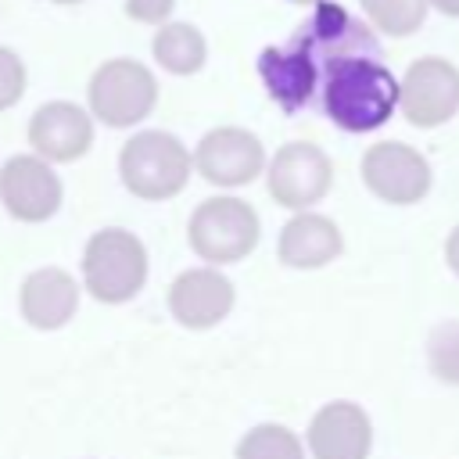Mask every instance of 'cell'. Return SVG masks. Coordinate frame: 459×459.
<instances>
[{
  "instance_id": "cell-1",
  "label": "cell",
  "mask_w": 459,
  "mask_h": 459,
  "mask_svg": "<svg viewBox=\"0 0 459 459\" xmlns=\"http://www.w3.org/2000/svg\"><path fill=\"white\" fill-rule=\"evenodd\" d=\"M402 97V82L387 72L380 54L337 57L323 68V111L344 133L380 129Z\"/></svg>"
},
{
  "instance_id": "cell-2",
  "label": "cell",
  "mask_w": 459,
  "mask_h": 459,
  "mask_svg": "<svg viewBox=\"0 0 459 459\" xmlns=\"http://www.w3.org/2000/svg\"><path fill=\"white\" fill-rule=\"evenodd\" d=\"M190 165L194 158L186 154V147L161 129H143L129 136L118 154V172L126 190L143 201H165L179 194L190 179Z\"/></svg>"
},
{
  "instance_id": "cell-3",
  "label": "cell",
  "mask_w": 459,
  "mask_h": 459,
  "mask_svg": "<svg viewBox=\"0 0 459 459\" xmlns=\"http://www.w3.org/2000/svg\"><path fill=\"white\" fill-rule=\"evenodd\" d=\"M147 280V251L129 230H97L82 251V283L97 301L118 305L140 294Z\"/></svg>"
},
{
  "instance_id": "cell-4",
  "label": "cell",
  "mask_w": 459,
  "mask_h": 459,
  "mask_svg": "<svg viewBox=\"0 0 459 459\" xmlns=\"http://www.w3.org/2000/svg\"><path fill=\"white\" fill-rule=\"evenodd\" d=\"M258 215L240 197H208L194 208L186 237L194 255H201L212 265L240 262L258 244Z\"/></svg>"
},
{
  "instance_id": "cell-5",
  "label": "cell",
  "mask_w": 459,
  "mask_h": 459,
  "mask_svg": "<svg viewBox=\"0 0 459 459\" xmlns=\"http://www.w3.org/2000/svg\"><path fill=\"white\" fill-rule=\"evenodd\" d=\"M154 100H158V82L133 57L104 61L90 79V115L100 118L104 126L115 129L136 126L154 111Z\"/></svg>"
},
{
  "instance_id": "cell-6",
  "label": "cell",
  "mask_w": 459,
  "mask_h": 459,
  "mask_svg": "<svg viewBox=\"0 0 459 459\" xmlns=\"http://www.w3.org/2000/svg\"><path fill=\"white\" fill-rule=\"evenodd\" d=\"M402 115L416 129L445 126L459 111V68L445 57H416L402 75Z\"/></svg>"
},
{
  "instance_id": "cell-7",
  "label": "cell",
  "mask_w": 459,
  "mask_h": 459,
  "mask_svg": "<svg viewBox=\"0 0 459 459\" xmlns=\"http://www.w3.org/2000/svg\"><path fill=\"white\" fill-rule=\"evenodd\" d=\"M362 183L387 204H416L430 190V165L416 147L384 140L362 154Z\"/></svg>"
},
{
  "instance_id": "cell-8",
  "label": "cell",
  "mask_w": 459,
  "mask_h": 459,
  "mask_svg": "<svg viewBox=\"0 0 459 459\" xmlns=\"http://www.w3.org/2000/svg\"><path fill=\"white\" fill-rule=\"evenodd\" d=\"M330 183H333V165L316 143H305V140L283 143L269 161V194L283 208L301 212L323 201Z\"/></svg>"
},
{
  "instance_id": "cell-9",
  "label": "cell",
  "mask_w": 459,
  "mask_h": 459,
  "mask_svg": "<svg viewBox=\"0 0 459 459\" xmlns=\"http://www.w3.org/2000/svg\"><path fill=\"white\" fill-rule=\"evenodd\" d=\"M194 165L215 186H244L262 172L265 151L255 133L237 126H219L201 136L194 151Z\"/></svg>"
},
{
  "instance_id": "cell-10",
  "label": "cell",
  "mask_w": 459,
  "mask_h": 459,
  "mask_svg": "<svg viewBox=\"0 0 459 459\" xmlns=\"http://www.w3.org/2000/svg\"><path fill=\"white\" fill-rule=\"evenodd\" d=\"M0 201L22 222H47L61 208V179L43 158L14 154L0 169Z\"/></svg>"
},
{
  "instance_id": "cell-11",
  "label": "cell",
  "mask_w": 459,
  "mask_h": 459,
  "mask_svg": "<svg viewBox=\"0 0 459 459\" xmlns=\"http://www.w3.org/2000/svg\"><path fill=\"white\" fill-rule=\"evenodd\" d=\"M258 75L269 90V97L283 108V111H301L316 86H319V61L308 54V47H301L298 39H290L287 47H265L258 54Z\"/></svg>"
},
{
  "instance_id": "cell-12",
  "label": "cell",
  "mask_w": 459,
  "mask_h": 459,
  "mask_svg": "<svg viewBox=\"0 0 459 459\" xmlns=\"http://www.w3.org/2000/svg\"><path fill=\"white\" fill-rule=\"evenodd\" d=\"M29 143L43 161H75L93 143V118L72 100H50L32 115Z\"/></svg>"
},
{
  "instance_id": "cell-13",
  "label": "cell",
  "mask_w": 459,
  "mask_h": 459,
  "mask_svg": "<svg viewBox=\"0 0 459 459\" xmlns=\"http://www.w3.org/2000/svg\"><path fill=\"white\" fill-rule=\"evenodd\" d=\"M308 448L316 459H366L373 448V423L355 402H326L308 423Z\"/></svg>"
},
{
  "instance_id": "cell-14",
  "label": "cell",
  "mask_w": 459,
  "mask_h": 459,
  "mask_svg": "<svg viewBox=\"0 0 459 459\" xmlns=\"http://www.w3.org/2000/svg\"><path fill=\"white\" fill-rule=\"evenodd\" d=\"M169 308L176 323L190 330H208L230 316L233 283L219 269H186L169 287Z\"/></svg>"
},
{
  "instance_id": "cell-15",
  "label": "cell",
  "mask_w": 459,
  "mask_h": 459,
  "mask_svg": "<svg viewBox=\"0 0 459 459\" xmlns=\"http://www.w3.org/2000/svg\"><path fill=\"white\" fill-rule=\"evenodd\" d=\"M22 316L36 330L65 326L79 308V287L65 269H36L22 283Z\"/></svg>"
},
{
  "instance_id": "cell-16",
  "label": "cell",
  "mask_w": 459,
  "mask_h": 459,
  "mask_svg": "<svg viewBox=\"0 0 459 459\" xmlns=\"http://www.w3.org/2000/svg\"><path fill=\"white\" fill-rule=\"evenodd\" d=\"M280 262L290 269H319L326 262H333L344 247L341 230L316 212H301L294 215L283 230H280Z\"/></svg>"
},
{
  "instance_id": "cell-17",
  "label": "cell",
  "mask_w": 459,
  "mask_h": 459,
  "mask_svg": "<svg viewBox=\"0 0 459 459\" xmlns=\"http://www.w3.org/2000/svg\"><path fill=\"white\" fill-rule=\"evenodd\" d=\"M151 50H154V61L172 75H194L208 57L204 36L186 22H165L158 29Z\"/></svg>"
},
{
  "instance_id": "cell-18",
  "label": "cell",
  "mask_w": 459,
  "mask_h": 459,
  "mask_svg": "<svg viewBox=\"0 0 459 459\" xmlns=\"http://www.w3.org/2000/svg\"><path fill=\"white\" fill-rule=\"evenodd\" d=\"M359 4L369 25L380 29L384 36H412L430 11L427 0H359Z\"/></svg>"
},
{
  "instance_id": "cell-19",
  "label": "cell",
  "mask_w": 459,
  "mask_h": 459,
  "mask_svg": "<svg viewBox=\"0 0 459 459\" xmlns=\"http://www.w3.org/2000/svg\"><path fill=\"white\" fill-rule=\"evenodd\" d=\"M237 459H305V448L287 427L258 423L240 437Z\"/></svg>"
},
{
  "instance_id": "cell-20",
  "label": "cell",
  "mask_w": 459,
  "mask_h": 459,
  "mask_svg": "<svg viewBox=\"0 0 459 459\" xmlns=\"http://www.w3.org/2000/svg\"><path fill=\"white\" fill-rule=\"evenodd\" d=\"M427 362L437 380L459 387V323L455 319L434 326V333L427 341Z\"/></svg>"
},
{
  "instance_id": "cell-21",
  "label": "cell",
  "mask_w": 459,
  "mask_h": 459,
  "mask_svg": "<svg viewBox=\"0 0 459 459\" xmlns=\"http://www.w3.org/2000/svg\"><path fill=\"white\" fill-rule=\"evenodd\" d=\"M22 93H25V65L14 50L0 47V111L18 104Z\"/></svg>"
},
{
  "instance_id": "cell-22",
  "label": "cell",
  "mask_w": 459,
  "mask_h": 459,
  "mask_svg": "<svg viewBox=\"0 0 459 459\" xmlns=\"http://www.w3.org/2000/svg\"><path fill=\"white\" fill-rule=\"evenodd\" d=\"M172 7H176V0H126V14L133 22H147V25H158V22L165 25Z\"/></svg>"
},
{
  "instance_id": "cell-23",
  "label": "cell",
  "mask_w": 459,
  "mask_h": 459,
  "mask_svg": "<svg viewBox=\"0 0 459 459\" xmlns=\"http://www.w3.org/2000/svg\"><path fill=\"white\" fill-rule=\"evenodd\" d=\"M445 262H448V269L459 276V226L448 233V240H445Z\"/></svg>"
},
{
  "instance_id": "cell-24",
  "label": "cell",
  "mask_w": 459,
  "mask_h": 459,
  "mask_svg": "<svg viewBox=\"0 0 459 459\" xmlns=\"http://www.w3.org/2000/svg\"><path fill=\"white\" fill-rule=\"evenodd\" d=\"M434 11H441L445 18H459V0H427Z\"/></svg>"
},
{
  "instance_id": "cell-25",
  "label": "cell",
  "mask_w": 459,
  "mask_h": 459,
  "mask_svg": "<svg viewBox=\"0 0 459 459\" xmlns=\"http://www.w3.org/2000/svg\"><path fill=\"white\" fill-rule=\"evenodd\" d=\"M290 4H323V0H290Z\"/></svg>"
},
{
  "instance_id": "cell-26",
  "label": "cell",
  "mask_w": 459,
  "mask_h": 459,
  "mask_svg": "<svg viewBox=\"0 0 459 459\" xmlns=\"http://www.w3.org/2000/svg\"><path fill=\"white\" fill-rule=\"evenodd\" d=\"M54 4H79V0H54Z\"/></svg>"
}]
</instances>
